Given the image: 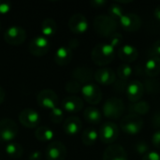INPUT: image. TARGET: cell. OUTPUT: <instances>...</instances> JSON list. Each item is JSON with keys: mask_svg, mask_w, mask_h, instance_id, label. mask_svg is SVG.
<instances>
[{"mask_svg": "<svg viewBox=\"0 0 160 160\" xmlns=\"http://www.w3.org/2000/svg\"><path fill=\"white\" fill-rule=\"evenodd\" d=\"M102 160H128L125 148L120 144H110L103 152Z\"/></svg>", "mask_w": 160, "mask_h": 160, "instance_id": "9a60e30c", "label": "cell"}, {"mask_svg": "<svg viewBox=\"0 0 160 160\" xmlns=\"http://www.w3.org/2000/svg\"><path fill=\"white\" fill-rule=\"evenodd\" d=\"M143 127L142 117L136 114H127L120 120V128L127 135H137Z\"/></svg>", "mask_w": 160, "mask_h": 160, "instance_id": "3957f363", "label": "cell"}, {"mask_svg": "<svg viewBox=\"0 0 160 160\" xmlns=\"http://www.w3.org/2000/svg\"><path fill=\"white\" fill-rule=\"evenodd\" d=\"M132 68L128 64H121L116 70V76L120 81H127L132 75Z\"/></svg>", "mask_w": 160, "mask_h": 160, "instance_id": "4dcf8cb0", "label": "cell"}, {"mask_svg": "<svg viewBox=\"0 0 160 160\" xmlns=\"http://www.w3.org/2000/svg\"><path fill=\"white\" fill-rule=\"evenodd\" d=\"M81 93L83 99L91 105H98L102 100L103 94L101 89L93 82L82 85Z\"/></svg>", "mask_w": 160, "mask_h": 160, "instance_id": "ba28073f", "label": "cell"}, {"mask_svg": "<svg viewBox=\"0 0 160 160\" xmlns=\"http://www.w3.org/2000/svg\"><path fill=\"white\" fill-rule=\"evenodd\" d=\"M154 17L160 22V5L157 6L154 9Z\"/></svg>", "mask_w": 160, "mask_h": 160, "instance_id": "b9f144b4", "label": "cell"}, {"mask_svg": "<svg viewBox=\"0 0 160 160\" xmlns=\"http://www.w3.org/2000/svg\"><path fill=\"white\" fill-rule=\"evenodd\" d=\"M82 84H81L79 82L71 79L69 80L68 82H67L66 85H65V89L68 93H70V94H78L81 92L82 90Z\"/></svg>", "mask_w": 160, "mask_h": 160, "instance_id": "1f68e13d", "label": "cell"}, {"mask_svg": "<svg viewBox=\"0 0 160 160\" xmlns=\"http://www.w3.org/2000/svg\"><path fill=\"white\" fill-rule=\"evenodd\" d=\"M37 102L41 108L52 110L53 108L57 107L59 98L53 90L43 89L37 95Z\"/></svg>", "mask_w": 160, "mask_h": 160, "instance_id": "9c48e42d", "label": "cell"}, {"mask_svg": "<svg viewBox=\"0 0 160 160\" xmlns=\"http://www.w3.org/2000/svg\"><path fill=\"white\" fill-rule=\"evenodd\" d=\"M144 85L140 81H132L127 85L126 89V95L128 99L131 103L138 102L142 99L143 94H144Z\"/></svg>", "mask_w": 160, "mask_h": 160, "instance_id": "2e32d148", "label": "cell"}, {"mask_svg": "<svg viewBox=\"0 0 160 160\" xmlns=\"http://www.w3.org/2000/svg\"><path fill=\"white\" fill-rule=\"evenodd\" d=\"M5 152L10 158L18 159L22 158V156L23 155V148L20 143L11 142L7 143L5 147Z\"/></svg>", "mask_w": 160, "mask_h": 160, "instance_id": "83f0119b", "label": "cell"}, {"mask_svg": "<svg viewBox=\"0 0 160 160\" xmlns=\"http://www.w3.org/2000/svg\"><path fill=\"white\" fill-rule=\"evenodd\" d=\"M50 119L54 124H60L64 120V112L63 109L59 108L58 106L51 110L50 112Z\"/></svg>", "mask_w": 160, "mask_h": 160, "instance_id": "d6a6232c", "label": "cell"}, {"mask_svg": "<svg viewBox=\"0 0 160 160\" xmlns=\"http://www.w3.org/2000/svg\"><path fill=\"white\" fill-rule=\"evenodd\" d=\"M72 79L79 82L81 84L84 85L90 83L94 79V72L91 68L85 66L77 67L72 71Z\"/></svg>", "mask_w": 160, "mask_h": 160, "instance_id": "ffe728a7", "label": "cell"}, {"mask_svg": "<svg viewBox=\"0 0 160 160\" xmlns=\"http://www.w3.org/2000/svg\"><path fill=\"white\" fill-rule=\"evenodd\" d=\"M4 39L9 45L12 46L21 45L26 39V31L24 28L21 26L12 25L5 31Z\"/></svg>", "mask_w": 160, "mask_h": 160, "instance_id": "52a82bcc", "label": "cell"}, {"mask_svg": "<svg viewBox=\"0 0 160 160\" xmlns=\"http://www.w3.org/2000/svg\"><path fill=\"white\" fill-rule=\"evenodd\" d=\"M78 46H79V41H78L77 39H72V40H70V41H69L68 47H69L71 50H73L74 48L76 49Z\"/></svg>", "mask_w": 160, "mask_h": 160, "instance_id": "7bdbcfd3", "label": "cell"}, {"mask_svg": "<svg viewBox=\"0 0 160 160\" xmlns=\"http://www.w3.org/2000/svg\"><path fill=\"white\" fill-rule=\"evenodd\" d=\"M94 29L95 31L105 38H110L112 35L116 33L118 28V22L111 18L109 15H98L94 19Z\"/></svg>", "mask_w": 160, "mask_h": 160, "instance_id": "7a4b0ae2", "label": "cell"}, {"mask_svg": "<svg viewBox=\"0 0 160 160\" xmlns=\"http://www.w3.org/2000/svg\"><path fill=\"white\" fill-rule=\"evenodd\" d=\"M112 48L116 49V48H120L123 44V36L121 33L116 32L113 35H112L110 37V43H109Z\"/></svg>", "mask_w": 160, "mask_h": 160, "instance_id": "836d02e7", "label": "cell"}, {"mask_svg": "<svg viewBox=\"0 0 160 160\" xmlns=\"http://www.w3.org/2000/svg\"><path fill=\"white\" fill-rule=\"evenodd\" d=\"M106 4H107V1H105V0H92V1H90V5L95 8H100L104 7Z\"/></svg>", "mask_w": 160, "mask_h": 160, "instance_id": "ab89813d", "label": "cell"}, {"mask_svg": "<svg viewBox=\"0 0 160 160\" xmlns=\"http://www.w3.org/2000/svg\"><path fill=\"white\" fill-rule=\"evenodd\" d=\"M82 124L79 117L77 116H69L65 119L63 124V129L65 133L68 136H75L80 133L82 130Z\"/></svg>", "mask_w": 160, "mask_h": 160, "instance_id": "7402d4cb", "label": "cell"}, {"mask_svg": "<svg viewBox=\"0 0 160 160\" xmlns=\"http://www.w3.org/2000/svg\"><path fill=\"white\" fill-rule=\"evenodd\" d=\"M149 55L160 57V39H158L156 42H154L149 50Z\"/></svg>", "mask_w": 160, "mask_h": 160, "instance_id": "d590c367", "label": "cell"}, {"mask_svg": "<svg viewBox=\"0 0 160 160\" xmlns=\"http://www.w3.org/2000/svg\"><path fill=\"white\" fill-rule=\"evenodd\" d=\"M5 97H6L5 90L3 89V87H2V86H0V105L4 102V100H5Z\"/></svg>", "mask_w": 160, "mask_h": 160, "instance_id": "ee69618b", "label": "cell"}, {"mask_svg": "<svg viewBox=\"0 0 160 160\" xmlns=\"http://www.w3.org/2000/svg\"><path fill=\"white\" fill-rule=\"evenodd\" d=\"M151 141H152V143L154 144V146L157 149H159L160 150V129L157 130L156 132L153 133Z\"/></svg>", "mask_w": 160, "mask_h": 160, "instance_id": "74e56055", "label": "cell"}, {"mask_svg": "<svg viewBox=\"0 0 160 160\" xmlns=\"http://www.w3.org/2000/svg\"><path fill=\"white\" fill-rule=\"evenodd\" d=\"M83 118L87 123L97 125L101 122L102 113L100 112V111L98 108H96L94 106H89L83 112Z\"/></svg>", "mask_w": 160, "mask_h": 160, "instance_id": "cb8c5ba5", "label": "cell"}, {"mask_svg": "<svg viewBox=\"0 0 160 160\" xmlns=\"http://www.w3.org/2000/svg\"><path fill=\"white\" fill-rule=\"evenodd\" d=\"M118 23L128 32H136L142 27V19L135 13H125Z\"/></svg>", "mask_w": 160, "mask_h": 160, "instance_id": "4fadbf2b", "label": "cell"}, {"mask_svg": "<svg viewBox=\"0 0 160 160\" xmlns=\"http://www.w3.org/2000/svg\"><path fill=\"white\" fill-rule=\"evenodd\" d=\"M42 158V155L39 151H34L29 155V160H41Z\"/></svg>", "mask_w": 160, "mask_h": 160, "instance_id": "60d3db41", "label": "cell"}, {"mask_svg": "<svg viewBox=\"0 0 160 160\" xmlns=\"http://www.w3.org/2000/svg\"><path fill=\"white\" fill-rule=\"evenodd\" d=\"M29 52L35 56H43L47 54L51 48V42L48 38L44 36L34 37L29 44Z\"/></svg>", "mask_w": 160, "mask_h": 160, "instance_id": "30bf717a", "label": "cell"}, {"mask_svg": "<svg viewBox=\"0 0 160 160\" xmlns=\"http://www.w3.org/2000/svg\"><path fill=\"white\" fill-rule=\"evenodd\" d=\"M18 118L20 123L26 128H38L40 123L39 114L33 109H23L19 113Z\"/></svg>", "mask_w": 160, "mask_h": 160, "instance_id": "7c38bea8", "label": "cell"}, {"mask_svg": "<svg viewBox=\"0 0 160 160\" xmlns=\"http://www.w3.org/2000/svg\"><path fill=\"white\" fill-rule=\"evenodd\" d=\"M142 160H160V154L157 151H150L143 156Z\"/></svg>", "mask_w": 160, "mask_h": 160, "instance_id": "f35d334b", "label": "cell"}, {"mask_svg": "<svg viewBox=\"0 0 160 160\" xmlns=\"http://www.w3.org/2000/svg\"><path fill=\"white\" fill-rule=\"evenodd\" d=\"M98 139V132L93 128H85L82 133V142L86 146L94 145L97 142Z\"/></svg>", "mask_w": 160, "mask_h": 160, "instance_id": "4316f807", "label": "cell"}, {"mask_svg": "<svg viewBox=\"0 0 160 160\" xmlns=\"http://www.w3.org/2000/svg\"><path fill=\"white\" fill-rule=\"evenodd\" d=\"M144 70L148 77H157L160 74V57L151 56L144 65Z\"/></svg>", "mask_w": 160, "mask_h": 160, "instance_id": "603a6c76", "label": "cell"}, {"mask_svg": "<svg viewBox=\"0 0 160 160\" xmlns=\"http://www.w3.org/2000/svg\"><path fill=\"white\" fill-rule=\"evenodd\" d=\"M67 154L66 146L58 141L51 142L45 150V158L47 160H65Z\"/></svg>", "mask_w": 160, "mask_h": 160, "instance_id": "8fae6325", "label": "cell"}, {"mask_svg": "<svg viewBox=\"0 0 160 160\" xmlns=\"http://www.w3.org/2000/svg\"><path fill=\"white\" fill-rule=\"evenodd\" d=\"M128 112L132 114H136L142 117L143 115H146L150 112V104L147 101L143 100L131 103L128 106Z\"/></svg>", "mask_w": 160, "mask_h": 160, "instance_id": "484cf974", "label": "cell"}, {"mask_svg": "<svg viewBox=\"0 0 160 160\" xmlns=\"http://www.w3.org/2000/svg\"><path fill=\"white\" fill-rule=\"evenodd\" d=\"M118 136L119 128L115 123L111 121L102 124L98 131V138L104 144H113V142L118 139Z\"/></svg>", "mask_w": 160, "mask_h": 160, "instance_id": "8992f818", "label": "cell"}, {"mask_svg": "<svg viewBox=\"0 0 160 160\" xmlns=\"http://www.w3.org/2000/svg\"><path fill=\"white\" fill-rule=\"evenodd\" d=\"M68 28L74 34H83L87 31L89 23L86 17L82 13L73 14L68 20Z\"/></svg>", "mask_w": 160, "mask_h": 160, "instance_id": "5bb4252c", "label": "cell"}, {"mask_svg": "<svg viewBox=\"0 0 160 160\" xmlns=\"http://www.w3.org/2000/svg\"><path fill=\"white\" fill-rule=\"evenodd\" d=\"M108 13L111 18L115 20L116 22H119V20L125 14V11L123 7L119 3H112L108 8Z\"/></svg>", "mask_w": 160, "mask_h": 160, "instance_id": "f546056e", "label": "cell"}, {"mask_svg": "<svg viewBox=\"0 0 160 160\" xmlns=\"http://www.w3.org/2000/svg\"><path fill=\"white\" fill-rule=\"evenodd\" d=\"M117 55L120 60L124 62V64L129 65L130 63H133L137 60V58L139 57V51L133 45L124 44L118 49Z\"/></svg>", "mask_w": 160, "mask_h": 160, "instance_id": "ac0fdd59", "label": "cell"}, {"mask_svg": "<svg viewBox=\"0 0 160 160\" xmlns=\"http://www.w3.org/2000/svg\"><path fill=\"white\" fill-rule=\"evenodd\" d=\"M57 31V24L53 19L46 18L41 22V32L44 37H52Z\"/></svg>", "mask_w": 160, "mask_h": 160, "instance_id": "f1b7e54d", "label": "cell"}, {"mask_svg": "<svg viewBox=\"0 0 160 160\" xmlns=\"http://www.w3.org/2000/svg\"><path fill=\"white\" fill-rule=\"evenodd\" d=\"M62 108L68 113H76L82 110L83 101L77 96H68L62 100Z\"/></svg>", "mask_w": 160, "mask_h": 160, "instance_id": "d6986e66", "label": "cell"}, {"mask_svg": "<svg viewBox=\"0 0 160 160\" xmlns=\"http://www.w3.org/2000/svg\"><path fill=\"white\" fill-rule=\"evenodd\" d=\"M115 57V49L109 43L97 44L91 52V59L94 64L99 67H105L111 64Z\"/></svg>", "mask_w": 160, "mask_h": 160, "instance_id": "6da1fadb", "label": "cell"}, {"mask_svg": "<svg viewBox=\"0 0 160 160\" xmlns=\"http://www.w3.org/2000/svg\"><path fill=\"white\" fill-rule=\"evenodd\" d=\"M35 137L41 142H51L54 137V132L49 127L41 126L38 127L35 130Z\"/></svg>", "mask_w": 160, "mask_h": 160, "instance_id": "d4e9b609", "label": "cell"}, {"mask_svg": "<svg viewBox=\"0 0 160 160\" xmlns=\"http://www.w3.org/2000/svg\"><path fill=\"white\" fill-rule=\"evenodd\" d=\"M0 27H1V23H0Z\"/></svg>", "mask_w": 160, "mask_h": 160, "instance_id": "f6af8a7d", "label": "cell"}, {"mask_svg": "<svg viewBox=\"0 0 160 160\" xmlns=\"http://www.w3.org/2000/svg\"><path fill=\"white\" fill-rule=\"evenodd\" d=\"M11 8V4L9 1L6 0H0V14H6L8 13Z\"/></svg>", "mask_w": 160, "mask_h": 160, "instance_id": "8d00e7d4", "label": "cell"}, {"mask_svg": "<svg viewBox=\"0 0 160 160\" xmlns=\"http://www.w3.org/2000/svg\"><path fill=\"white\" fill-rule=\"evenodd\" d=\"M135 150L138 154L140 155H146L148 152H150V148H149V145L144 142H139L136 143L135 145Z\"/></svg>", "mask_w": 160, "mask_h": 160, "instance_id": "e575fe53", "label": "cell"}, {"mask_svg": "<svg viewBox=\"0 0 160 160\" xmlns=\"http://www.w3.org/2000/svg\"><path fill=\"white\" fill-rule=\"evenodd\" d=\"M19 128L17 123L10 118L0 120V142H11L17 136Z\"/></svg>", "mask_w": 160, "mask_h": 160, "instance_id": "5b68a950", "label": "cell"}, {"mask_svg": "<svg viewBox=\"0 0 160 160\" xmlns=\"http://www.w3.org/2000/svg\"><path fill=\"white\" fill-rule=\"evenodd\" d=\"M72 57H73L72 50L68 46H61L55 51L54 62L56 65L60 67H65L71 62Z\"/></svg>", "mask_w": 160, "mask_h": 160, "instance_id": "44dd1931", "label": "cell"}, {"mask_svg": "<svg viewBox=\"0 0 160 160\" xmlns=\"http://www.w3.org/2000/svg\"><path fill=\"white\" fill-rule=\"evenodd\" d=\"M125 112V103L118 98H110L106 100L102 107L103 115L106 118L115 120L122 117Z\"/></svg>", "mask_w": 160, "mask_h": 160, "instance_id": "277c9868", "label": "cell"}, {"mask_svg": "<svg viewBox=\"0 0 160 160\" xmlns=\"http://www.w3.org/2000/svg\"><path fill=\"white\" fill-rule=\"evenodd\" d=\"M94 79L101 85H111L116 82V73L111 68L102 67L94 73Z\"/></svg>", "mask_w": 160, "mask_h": 160, "instance_id": "e0dca14e", "label": "cell"}]
</instances>
